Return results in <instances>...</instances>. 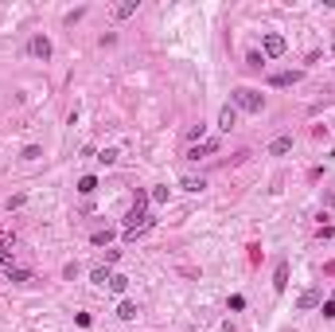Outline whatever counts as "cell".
I'll return each instance as SVG.
<instances>
[{"label":"cell","mask_w":335,"mask_h":332,"mask_svg":"<svg viewBox=\"0 0 335 332\" xmlns=\"http://www.w3.org/2000/svg\"><path fill=\"white\" fill-rule=\"evenodd\" d=\"M273 289L285 293L289 289V262H277V273H273Z\"/></svg>","instance_id":"ba28073f"},{"label":"cell","mask_w":335,"mask_h":332,"mask_svg":"<svg viewBox=\"0 0 335 332\" xmlns=\"http://www.w3.org/2000/svg\"><path fill=\"white\" fill-rule=\"evenodd\" d=\"M316 305H320V289L312 286V289H304V293H300V301H296V309H300V313H308V309H316Z\"/></svg>","instance_id":"8992f818"},{"label":"cell","mask_w":335,"mask_h":332,"mask_svg":"<svg viewBox=\"0 0 335 332\" xmlns=\"http://www.w3.org/2000/svg\"><path fill=\"white\" fill-rule=\"evenodd\" d=\"M12 246H16L12 235H0V262H8V266H12Z\"/></svg>","instance_id":"8fae6325"},{"label":"cell","mask_w":335,"mask_h":332,"mask_svg":"<svg viewBox=\"0 0 335 332\" xmlns=\"http://www.w3.org/2000/svg\"><path fill=\"white\" fill-rule=\"evenodd\" d=\"M78 192H82V196L98 192V180H94V176H82V180H78Z\"/></svg>","instance_id":"ac0fdd59"},{"label":"cell","mask_w":335,"mask_h":332,"mask_svg":"<svg viewBox=\"0 0 335 332\" xmlns=\"http://www.w3.org/2000/svg\"><path fill=\"white\" fill-rule=\"evenodd\" d=\"M230 106L234 109H246V114H257V109L265 106V98L257 90H249V86H238V90L230 94Z\"/></svg>","instance_id":"6da1fadb"},{"label":"cell","mask_w":335,"mask_h":332,"mask_svg":"<svg viewBox=\"0 0 335 332\" xmlns=\"http://www.w3.org/2000/svg\"><path fill=\"white\" fill-rule=\"evenodd\" d=\"M8 282H31V270H12L8 266Z\"/></svg>","instance_id":"44dd1931"},{"label":"cell","mask_w":335,"mask_h":332,"mask_svg":"<svg viewBox=\"0 0 335 332\" xmlns=\"http://www.w3.org/2000/svg\"><path fill=\"white\" fill-rule=\"evenodd\" d=\"M148 199H152V203H168V188H164V184H156V188L148 192Z\"/></svg>","instance_id":"d6986e66"},{"label":"cell","mask_w":335,"mask_h":332,"mask_svg":"<svg viewBox=\"0 0 335 332\" xmlns=\"http://www.w3.org/2000/svg\"><path fill=\"white\" fill-rule=\"evenodd\" d=\"M179 188H183V192H203V188H207V180H203V176H187V180L179 184Z\"/></svg>","instance_id":"4fadbf2b"},{"label":"cell","mask_w":335,"mask_h":332,"mask_svg":"<svg viewBox=\"0 0 335 332\" xmlns=\"http://www.w3.org/2000/svg\"><path fill=\"white\" fill-rule=\"evenodd\" d=\"M117 156H121L117 149H102V152H98V160H102L105 168H109V164H117Z\"/></svg>","instance_id":"ffe728a7"},{"label":"cell","mask_w":335,"mask_h":332,"mask_svg":"<svg viewBox=\"0 0 335 332\" xmlns=\"http://www.w3.org/2000/svg\"><path fill=\"white\" fill-rule=\"evenodd\" d=\"M261 55H265V59H281V55H285V35H277V31H265Z\"/></svg>","instance_id":"3957f363"},{"label":"cell","mask_w":335,"mask_h":332,"mask_svg":"<svg viewBox=\"0 0 335 332\" xmlns=\"http://www.w3.org/2000/svg\"><path fill=\"white\" fill-rule=\"evenodd\" d=\"M90 278H94V286H109V278H113V273L105 270V266H98V270L90 273Z\"/></svg>","instance_id":"e0dca14e"},{"label":"cell","mask_w":335,"mask_h":332,"mask_svg":"<svg viewBox=\"0 0 335 332\" xmlns=\"http://www.w3.org/2000/svg\"><path fill=\"white\" fill-rule=\"evenodd\" d=\"M148 227H152V215H148V207H132L129 215H125V239H137V235H145Z\"/></svg>","instance_id":"7a4b0ae2"},{"label":"cell","mask_w":335,"mask_h":332,"mask_svg":"<svg viewBox=\"0 0 335 332\" xmlns=\"http://www.w3.org/2000/svg\"><path fill=\"white\" fill-rule=\"evenodd\" d=\"M285 152H292V137H289V133L277 137V141L269 145V156H285Z\"/></svg>","instance_id":"30bf717a"},{"label":"cell","mask_w":335,"mask_h":332,"mask_svg":"<svg viewBox=\"0 0 335 332\" xmlns=\"http://www.w3.org/2000/svg\"><path fill=\"white\" fill-rule=\"evenodd\" d=\"M211 152H219V141H199V145H191L187 156L191 160H199V156H211Z\"/></svg>","instance_id":"52a82bcc"},{"label":"cell","mask_w":335,"mask_h":332,"mask_svg":"<svg viewBox=\"0 0 335 332\" xmlns=\"http://www.w3.org/2000/svg\"><path fill=\"white\" fill-rule=\"evenodd\" d=\"M320 313L331 320V317H335V301H320Z\"/></svg>","instance_id":"cb8c5ba5"},{"label":"cell","mask_w":335,"mask_h":332,"mask_svg":"<svg viewBox=\"0 0 335 332\" xmlns=\"http://www.w3.org/2000/svg\"><path fill=\"white\" fill-rule=\"evenodd\" d=\"M331 51H335V43H331Z\"/></svg>","instance_id":"484cf974"},{"label":"cell","mask_w":335,"mask_h":332,"mask_svg":"<svg viewBox=\"0 0 335 332\" xmlns=\"http://www.w3.org/2000/svg\"><path fill=\"white\" fill-rule=\"evenodd\" d=\"M20 156H24V160H39V156H43V149H39V145H28Z\"/></svg>","instance_id":"7402d4cb"},{"label":"cell","mask_w":335,"mask_h":332,"mask_svg":"<svg viewBox=\"0 0 335 332\" xmlns=\"http://www.w3.org/2000/svg\"><path fill=\"white\" fill-rule=\"evenodd\" d=\"M246 63H249V67H265V55H257V51H249V55H246Z\"/></svg>","instance_id":"603a6c76"},{"label":"cell","mask_w":335,"mask_h":332,"mask_svg":"<svg viewBox=\"0 0 335 332\" xmlns=\"http://www.w3.org/2000/svg\"><path fill=\"white\" fill-rule=\"evenodd\" d=\"M90 242H94V246H109V242H113V231H94Z\"/></svg>","instance_id":"5bb4252c"},{"label":"cell","mask_w":335,"mask_h":332,"mask_svg":"<svg viewBox=\"0 0 335 332\" xmlns=\"http://www.w3.org/2000/svg\"><path fill=\"white\" fill-rule=\"evenodd\" d=\"M292 82H300V71H281L269 78V86H292Z\"/></svg>","instance_id":"9c48e42d"},{"label":"cell","mask_w":335,"mask_h":332,"mask_svg":"<svg viewBox=\"0 0 335 332\" xmlns=\"http://www.w3.org/2000/svg\"><path fill=\"white\" fill-rule=\"evenodd\" d=\"M230 309H234V313H242V309H246V297H238V293H234V297H230Z\"/></svg>","instance_id":"d4e9b609"},{"label":"cell","mask_w":335,"mask_h":332,"mask_svg":"<svg viewBox=\"0 0 335 332\" xmlns=\"http://www.w3.org/2000/svg\"><path fill=\"white\" fill-rule=\"evenodd\" d=\"M117 317H121V320H132V317H137V305H132V301H121V305H117Z\"/></svg>","instance_id":"2e32d148"},{"label":"cell","mask_w":335,"mask_h":332,"mask_svg":"<svg viewBox=\"0 0 335 332\" xmlns=\"http://www.w3.org/2000/svg\"><path fill=\"white\" fill-rule=\"evenodd\" d=\"M28 51L35 55V59H51V39H47V35H31Z\"/></svg>","instance_id":"277c9868"},{"label":"cell","mask_w":335,"mask_h":332,"mask_svg":"<svg viewBox=\"0 0 335 332\" xmlns=\"http://www.w3.org/2000/svg\"><path fill=\"white\" fill-rule=\"evenodd\" d=\"M234 125H238V109H234L230 102H226V106L219 109V129H226V133H230Z\"/></svg>","instance_id":"5b68a950"},{"label":"cell","mask_w":335,"mask_h":332,"mask_svg":"<svg viewBox=\"0 0 335 332\" xmlns=\"http://www.w3.org/2000/svg\"><path fill=\"white\" fill-rule=\"evenodd\" d=\"M109 289H113V293H125V289H129V278H125V273H113V278H109Z\"/></svg>","instance_id":"9a60e30c"},{"label":"cell","mask_w":335,"mask_h":332,"mask_svg":"<svg viewBox=\"0 0 335 332\" xmlns=\"http://www.w3.org/2000/svg\"><path fill=\"white\" fill-rule=\"evenodd\" d=\"M132 12H137V0H125V4H117V8H113V16H117V20H129Z\"/></svg>","instance_id":"7c38bea8"}]
</instances>
